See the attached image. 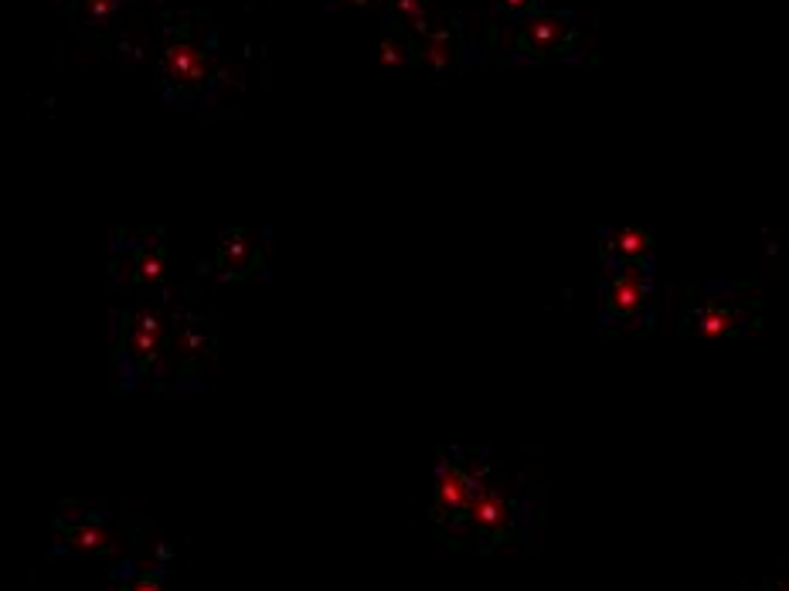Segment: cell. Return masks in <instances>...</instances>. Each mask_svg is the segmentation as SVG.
<instances>
[{
    "label": "cell",
    "mask_w": 789,
    "mask_h": 591,
    "mask_svg": "<svg viewBox=\"0 0 789 591\" xmlns=\"http://www.w3.org/2000/svg\"><path fill=\"white\" fill-rule=\"evenodd\" d=\"M654 269H630V273H609L599 286V319L606 327H639L654 319L657 303Z\"/></svg>",
    "instance_id": "6da1fadb"
},
{
    "label": "cell",
    "mask_w": 789,
    "mask_h": 591,
    "mask_svg": "<svg viewBox=\"0 0 789 591\" xmlns=\"http://www.w3.org/2000/svg\"><path fill=\"white\" fill-rule=\"evenodd\" d=\"M732 289L736 286H712L708 296H701V303L688 313V327L705 337H732L749 330V319L755 323L758 300L749 289H739V296H732Z\"/></svg>",
    "instance_id": "7a4b0ae2"
},
{
    "label": "cell",
    "mask_w": 789,
    "mask_h": 591,
    "mask_svg": "<svg viewBox=\"0 0 789 591\" xmlns=\"http://www.w3.org/2000/svg\"><path fill=\"white\" fill-rule=\"evenodd\" d=\"M599 262L606 276L609 273H630V269H654V242L639 228H617L606 231L599 242Z\"/></svg>",
    "instance_id": "3957f363"
},
{
    "label": "cell",
    "mask_w": 789,
    "mask_h": 591,
    "mask_svg": "<svg viewBox=\"0 0 789 591\" xmlns=\"http://www.w3.org/2000/svg\"><path fill=\"white\" fill-rule=\"evenodd\" d=\"M572 24H562L559 17H548V21H531L528 32H524V45L528 48H538V51H551L554 41H562V32H569Z\"/></svg>",
    "instance_id": "277c9868"
},
{
    "label": "cell",
    "mask_w": 789,
    "mask_h": 591,
    "mask_svg": "<svg viewBox=\"0 0 789 591\" xmlns=\"http://www.w3.org/2000/svg\"><path fill=\"white\" fill-rule=\"evenodd\" d=\"M504 4H507L511 11H517V8H524V4H528V0H504Z\"/></svg>",
    "instance_id": "5b68a950"
}]
</instances>
